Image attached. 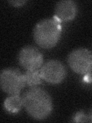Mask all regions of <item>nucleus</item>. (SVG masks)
<instances>
[{
    "instance_id": "nucleus-3",
    "label": "nucleus",
    "mask_w": 92,
    "mask_h": 123,
    "mask_svg": "<svg viewBox=\"0 0 92 123\" xmlns=\"http://www.w3.org/2000/svg\"><path fill=\"white\" fill-rule=\"evenodd\" d=\"M68 62L75 73L88 75L92 71V52L84 48L75 49L69 54Z\"/></svg>"
},
{
    "instance_id": "nucleus-10",
    "label": "nucleus",
    "mask_w": 92,
    "mask_h": 123,
    "mask_svg": "<svg viewBox=\"0 0 92 123\" xmlns=\"http://www.w3.org/2000/svg\"><path fill=\"white\" fill-rule=\"evenodd\" d=\"M73 121L75 122H88V118H87V115H85L84 113V111H78L75 115L74 116V119Z\"/></svg>"
},
{
    "instance_id": "nucleus-6",
    "label": "nucleus",
    "mask_w": 92,
    "mask_h": 123,
    "mask_svg": "<svg viewBox=\"0 0 92 123\" xmlns=\"http://www.w3.org/2000/svg\"><path fill=\"white\" fill-rule=\"evenodd\" d=\"M18 62L26 70H37L43 65V55L34 46L23 47L18 53Z\"/></svg>"
},
{
    "instance_id": "nucleus-5",
    "label": "nucleus",
    "mask_w": 92,
    "mask_h": 123,
    "mask_svg": "<svg viewBox=\"0 0 92 123\" xmlns=\"http://www.w3.org/2000/svg\"><path fill=\"white\" fill-rule=\"evenodd\" d=\"M41 79L51 84L61 83L66 77L64 65L58 60H49L39 69Z\"/></svg>"
},
{
    "instance_id": "nucleus-8",
    "label": "nucleus",
    "mask_w": 92,
    "mask_h": 123,
    "mask_svg": "<svg viewBox=\"0 0 92 123\" xmlns=\"http://www.w3.org/2000/svg\"><path fill=\"white\" fill-rule=\"evenodd\" d=\"M23 105V98L19 95H12L4 102V108L10 113H16L21 110Z\"/></svg>"
},
{
    "instance_id": "nucleus-1",
    "label": "nucleus",
    "mask_w": 92,
    "mask_h": 123,
    "mask_svg": "<svg viewBox=\"0 0 92 123\" xmlns=\"http://www.w3.org/2000/svg\"><path fill=\"white\" fill-rule=\"evenodd\" d=\"M23 105L30 116L37 120L48 118L53 109L50 95L43 88L32 87L23 95Z\"/></svg>"
},
{
    "instance_id": "nucleus-11",
    "label": "nucleus",
    "mask_w": 92,
    "mask_h": 123,
    "mask_svg": "<svg viewBox=\"0 0 92 123\" xmlns=\"http://www.w3.org/2000/svg\"><path fill=\"white\" fill-rule=\"evenodd\" d=\"M27 2V1H21V0H18V1H9V3L10 5H12L14 7H21L23 5Z\"/></svg>"
},
{
    "instance_id": "nucleus-7",
    "label": "nucleus",
    "mask_w": 92,
    "mask_h": 123,
    "mask_svg": "<svg viewBox=\"0 0 92 123\" xmlns=\"http://www.w3.org/2000/svg\"><path fill=\"white\" fill-rule=\"evenodd\" d=\"M78 12L77 4L74 1L66 0L56 3L55 9V17L58 21L68 22L74 19Z\"/></svg>"
},
{
    "instance_id": "nucleus-4",
    "label": "nucleus",
    "mask_w": 92,
    "mask_h": 123,
    "mask_svg": "<svg viewBox=\"0 0 92 123\" xmlns=\"http://www.w3.org/2000/svg\"><path fill=\"white\" fill-rule=\"evenodd\" d=\"M0 85L6 93L18 95L25 86L24 75L15 68L3 69L0 74Z\"/></svg>"
},
{
    "instance_id": "nucleus-2",
    "label": "nucleus",
    "mask_w": 92,
    "mask_h": 123,
    "mask_svg": "<svg viewBox=\"0 0 92 123\" xmlns=\"http://www.w3.org/2000/svg\"><path fill=\"white\" fill-rule=\"evenodd\" d=\"M61 25L55 18H45L38 22L33 31V37L38 45L52 49L58 42L61 34Z\"/></svg>"
},
{
    "instance_id": "nucleus-12",
    "label": "nucleus",
    "mask_w": 92,
    "mask_h": 123,
    "mask_svg": "<svg viewBox=\"0 0 92 123\" xmlns=\"http://www.w3.org/2000/svg\"><path fill=\"white\" fill-rule=\"evenodd\" d=\"M87 118H88V122H92V109L89 111V113L87 114Z\"/></svg>"
},
{
    "instance_id": "nucleus-9",
    "label": "nucleus",
    "mask_w": 92,
    "mask_h": 123,
    "mask_svg": "<svg viewBox=\"0 0 92 123\" xmlns=\"http://www.w3.org/2000/svg\"><path fill=\"white\" fill-rule=\"evenodd\" d=\"M24 79L25 85L31 87H35L41 83V77L39 69L37 70H26L24 73Z\"/></svg>"
}]
</instances>
